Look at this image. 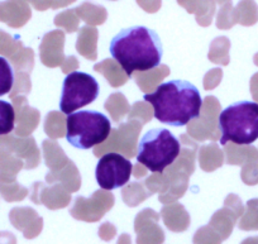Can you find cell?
I'll return each instance as SVG.
<instances>
[{
  "label": "cell",
  "mask_w": 258,
  "mask_h": 244,
  "mask_svg": "<svg viewBox=\"0 0 258 244\" xmlns=\"http://www.w3.org/2000/svg\"><path fill=\"white\" fill-rule=\"evenodd\" d=\"M110 132V120L100 111L79 110L66 118V139L78 149H90L103 143Z\"/></svg>",
  "instance_id": "5"
},
{
  "label": "cell",
  "mask_w": 258,
  "mask_h": 244,
  "mask_svg": "<svg viewBox=\"0 0 258 244\" xmlns=\"http://www.w3.org/2000/svg\"><path fill=\"white\" fill-rule=\"evenodd\" d=\"M132 162L121 154L110 152L99 159L95 178L103 190H115L129 182L132 176Z\"/></svg>",
  "instance_id": "7"
},
{
  "label": "cell",
  "mask_w": 258,
  "mask_h": 244,
  "mask_svg": "<svg viewBox=\"0 0 258 244\" xmlns=\"http://www.w3.org/2000/svg\"><path fill=\"white\" fill-rule=\"evenodd\" d=\"M180 151V141L170 131L151 129L140 139L136 158L151 172L162 173L175 162Z\"/></svg>",
  "instance_id": "4"
},
{
  "label": "cell",
  "mask_w": 258,
  "mask_h": 244,
  "mask_svg": "<svg viewBox=\"0 0 258 244\" xmlns=\"http://www.w3.org/2000/svg\"><path fill=\"white\" fill-rule=\"evenodd\" d=\"M14 84V72L8 59L0 56V96L11 93Z\"/></svg>",
  "instance_id": "9"
},
{
  "label": "cell",
  "mask_w": 258,
  "mask_h": 244,
  "mask_svg": "<svg viewBox=\"0 0 258 244\" xmlns=\"http://www.w3.org/2000/svg\"><path fill=\"white\" fill-rule=\"evenodd\" d=\"M16 124V111L13 105L6 100H0V136L9 134Z\"/></svg>",
  "instance_id": "8"
},
{
  "label": "cell",
  "mask_w": 258,
  "mask_h": 244,
  "mask_svg": "<svg viewBox=\"0 0 258 244\" xmlns=\"http://www.w3.org/2000/svg\"><path fill=\"white\" fill-rule=\"evenodd\" d=\"M143 99L153 106L155 118L171 127L187 126L200 115L203 108L199 89L185 80L161 84L155 93L146 94Z\"/></svg>",
  "instance_id": "2"
},
{
  "label": "cell",
  "mask_w": 258,
  "mask_h": 244,
  "mask_svg": "<svg viewBox=\"0 0 258 244\" xmlns=\"http://www.w3.org/2000/svg\"><path fill=\"white\" fill-rule=\"evenodd\" d=\"M109 51L129 77L135 71L156 69L163 57V46L158 34L143 26L121 29L111 39Z\"/></svg>",
  "instance_id": "1"
},
{
  "label": "cell",
  "mask_w": 258,
  "mask_h": 244,
  "mask_svg": "<svg viewBox=\"0 0 258 244\" xmlns=\"http://www.w3.org/2000/svg\"><path fill=\"white\" fill-rule=\"evenodd\" d=\"M222 132L220 144H252L258 139V103L249 100L237 101L223 109L218 118Z\"/></svg>",
  "instance_id": "3"
},
{
  "label": "cell",
  "mask_w": 258,
  "mask_h": 244,
  "mask_svg": "<svg viewBox=\"0 0 258 244\" xmlns=\"http://www.w3.org/2000/svg\"><path fill=\"white\" fill-rule=\"evenodd\" d=\"M99 84L91 75L74 71L64 77L59 109L63 114H73L78 109L94 103L98 99Z\"/></svg>",
  "instance_id": "6"
}]
</instances>
